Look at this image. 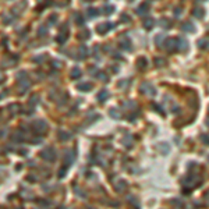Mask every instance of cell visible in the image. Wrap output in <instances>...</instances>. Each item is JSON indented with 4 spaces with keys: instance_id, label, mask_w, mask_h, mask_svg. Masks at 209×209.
Segmentation results:
<instances>
[{
    "instance_id": "1",
    "label": "cell",
    "mask_w": 209,
    "mask_h": 209,
    "mask_svg": "<svg viewBox=\"0 0 209 209\" xmlns=\"http://www.w3.org/2000/svg\"><path fill=\"white\" fill-rule=\"evenodd\" d=\"M199 181H201V178H199L197 174H188L187 177H184L181 180V184H183L184 187H190V186L197 187V184H198Z\"/></svg>"
},
{
    "instance_id": "2",
    "label": "cell",
    "mask_w": 209,
    "mask_h": 209,
    "mask_svg": "<svg viewBox=\"0 0 209 209\" xmlns=\"http://www.w3.org/2000/svg\"><path fill=\"white\" fill-rule=\"evenodd\" d=\"M176 49L181 50V52H186L188 49V41L184 38H176Z\"/></svg>"
},
{
    "instance_id": "3",
    "label": "cell",
    "mask_w": 209,
    "mask_h": 209,
    "mask_svg": "<svg viewBox=\"0 0 209 209\" xmlns=\"http://www.w3.org/2000/svg\"><path fill=\"white\" fill-rule=\"evenodd\" d=\"M112 28H115V24L104 22V24H102V25L98 27V32H99V33H106V32L109 31V29H112Z\"/></svg>"
},
{
    "instance_id": "4",
    "label": "cell",
    "mask_w": 209,
    "mask_h": 209,
    "mask_svg": "<svg viewBox=\"0 0 209 209\" xmlns=\"http://www.w3.org/2000/svg\"><path fill=\"white\" fill-rule=\"evenodd\" d=\"M181 29L186 32H191V33H194L195 32V27H194V24L192 22H190V21H186L184 24H181Z\"/></svg>"
},
{
    "instance_id": "5",
    "label": "cell",
    "mask_w": 209,
    "mask_h": 209,
    "mask_svg": "<svg viewBox=\"0 0 209 209\" xmlns=\"http://www.w3.org/2000/svg\"><path fill=\"white\" fill-rule=\"evenodd\" d=\"M166 49L169 52L176 50V38H167L166 39Z\"/></svg>"
},
{
    "instance_id": "6",
    "label": "cell",
    "mask_w": 209,
    "mask_h": 209,
    "mask_svg": "<svg viewBox=\"0 0 209 209\" xmlns=\"http://www.w3.org/2000/svg\"><path fill=\"white\" fill-rule=\"evenodd\" d=\"M141 89H142V92H145V94H149V95H155V94H156V89H155V88H153L151 84H144Z\"/></svg>"
},
{
    "instance_id": "7",
    "label": "cell",
    "mask_w": 209,
    "mask_h": 209,
    "mask_svg": "<svg viewBox=\"0 0 209 209\" xmlns=\"http://www.w3.org/2000/svg\"><path fill=\"white\" fill-rule=\"evenodd\" d=\"M155 24H156V21L153 20V18H149V17H148V18L144 20V27H145V29H148V31H149V29H152Z\"/></svg>"
},
{
    "instance_id": "8",
    "label": "cell",
    "mask_w": 209,
    "mask_h": 209,
    "mask_svg": "<svg viewBox=\"0 0 209 209\" xmlns=\"http://www.w3.org/2000/svg\"><path fill=\"white\" fill-rule=\"evenodd\" d=\"M192 14H194L195 18H202V17L205 15V10H204L202 7H195L194 11H192Z\"/></svg>"
},
{
    "instance_id": "9",
    "label": "cell",
    "mask_w": 209,
    "mask_h": 209,
    "mask_svg": "<svg viewBox=\"0 0 209 209\" xmlns=\"http://www.w3.org/2000/svg\"><path fill=\"white\" fill-rule=\"evenodd\" d=\"M198 48L199 49H209V39H206V38L199 39L198 41Z\"/></svg>"
},
{
    "instance_id": "10",
    "label": "cell",
    "mask_w": 209,
    "mask_h": 209,
    "mask_svg": "<svg viewBox=\"0 0 209 209\" xmlns=\"http://www.w3.org/2000/svg\"><path fill=\"white\" fill-rule=\"evenodd\" d=\"M148 10H149V9H148V6H146V4H141V6L137 9V14H139V15H144L145 13H148Z\"/></svg>"
},
{
    "instance_id": "11",
    "label": "cell",
    "mask_w": 209,
    "mask_h": 209,
    "mask_svg": "<svg viewBox=\"0 0 209 209\" xmlns=\"http://www.w3.org/2000/svg\"><path fill=\"white\" fill-rule=\"evenodd\" d=\"M169 204H170V205H174V206H184V204H183V201H181V199H178V198H176V199H170V201H169Z\"/></svg>"
},
{
    "instance_id": "12",
    "label": "cell",
    "mask_w": 209,
    "mask_h": 209,
    "mask_svg": "<svg viewBox=\"0 0 209 209\" xmlns=\"http://www.w3.org/2000/svg\"><path fill=\"white\" fill-rule=\"evenodd\" d=\"M159 148L162 149V153H163V155L169 153V151H170V146L167 145L166 142H162V144H159Z\"/></svg>"
},
{
    "instance_id": "13",
    "label": "cell",
    "mask_w": 209,
    "mask_h": 209,
    "mask_svg": "<svg viewBox=\"0 0 209 209\" xmlns=\"http://www.w3.org/2000/svg\"><path fill=\"white\" fill-rule=\"evenodd\" d=\"M107 98H109V92H107L106 89H103L102 92H99V98H98V99H99L100 102H104Z\"/></svg>"
},
{
    "instance_id": "14",
    "label": "cell",
    "mask_w": 209,
    "mask_h": 209,
    "mask_svg": "<svg viewBox=\"0 0 209 209\" xmlns=\"http://www.w3.org/2000/svg\"><path fill=\"white\" fill-rule=\"evenodd\" d=\"M146 59H144V57H139V59H138V63H137V66H138V67H139V68H145L146 66H148V64H146Z\"/></svg>"
},
{
    "instance_id": "15",
    "label": "cell",
    "mask_w": 209,
    "mask_h": 209,
    "mask_svg": "<svg viewBox=\"0 0 209 209\" xmlns=\"http://www.w3.org/2000/svg\"><path fill=\"white\" fill-rule=\"evenodd\" d=\"M120 45H121V48H123V49H127V50L131 48V43H130V41H128V39H124V41H121V43H120Z\"/></svg>"
},
{
    "instance_id": "16",
    "label": "cell",
    "mask_w": 209,
    "mask_h": 209,
    "mask_svg": "<svg viewBox=\"0 0 209 209\" xmlns=\"http://www.w3.org/2000/svg\"><path fill=\"white\" fill-rule=\"evenodd\" d=\"M110 116L115 117L116 120H119V119H120V112H119L117 109H112V110H110Z\"/></svg>"
},
{
    "instance_id": "17",
    "label": "cell",
    "mask_w": 209,
    "mask_h": 209,
    "mask_svg": "<svg viewBox=\"0 0 209 209\" xmlns=\"http://www.w3.org/2000/svg\"><path fill=\"white\" fill-rule=\"evenodd\" d=\"M201 141L205 145H209V134H201Z\"/></svg>"
},
{
    "instance_id": "18",
    "label": "cell",
    "mask_w": 209,
    "mask_h": 209,
    "mask_svg": "<svg viewBox=\"0 0 209 209\" xmlns=\"http://www.w3.org/2000/svg\"><path fill=\"white\" fill-rule=\"evenodd\" d=\"M92 86H91V84H81L80 86H78V89H81V91H89Z\"/></svg>"
},
{
    "instance_id": "19",
    "label": "cell",
    "mask_w": 209,
    "mask_h": 209,
    "mask_svg": "<svg viewBox=\"0 0 209 209\" xmlns=\"http://www.w3.org/2000/svg\"><path fill=\"white\" fill-rule=\"evenodd\" d=\"M163 28H170L171 27V22L170 21H167V20H160V22H159Z\"/></svg>"
},
{
    "instance_id": "20",
    "label": "cell",
    "mask_w": 209,
    "mask_h": 209,
    "mask_svg": "<svg viewBox=\"0 0 209 209\" xmlns=\"http://www.w3.org/2000/svg\"><path fill=\"white\" fill-rule=\"evenodd\" d=\"M113 11H115V7H113V6H104V9H103L104 14H110V13H113Z\"/></svg>"
},
{
    "instance_id": "21",
    "label": "cell",
    "mask_w": 209,
    "mask_h": 209,
    "mask_svg": "<svg viewBox=\"0 0 209 209\" xmlns=\"http://www.w3.org/2000/svg\"><path fill=\"white\" fill-rule=\"evenodd\" d=\"M155 64H156L157 67H162V66L165 64V59H162V57H159V59H155Z\"/></svg>"
},
{
    "instance_id": "22",
    "label": "cell",
    "mask_w": 209,
    "mask_h": 209,
    "mask_svg": "<svg viewBox=\"0 0 209 209\" xmlns=\"http://www.w3.org/2000/svg\"><path fill=\"white\" fill-rule=\"evenodd\" d=\"M162 39H163V35H157V38H155V43L157 46H162Z\"/></svg>"
},
{
    "instance_id": "23",
    "label": "cell",
    "mask_w": 209,
    "mask_h": 209,
    "mask_svg": "<svg viewBox=\"0 0 209 209\" xmlns=\"http://www.w3.org/2000/svg\"><path fill=\"white\" fill-rule=\"evenodd\" d=\"M204 199H205V204L209 205V190L205 191V194H204Z\"/></svg>"
},
{
    "instance_id": "24",
    "label": "cell",
    "mask_w": 209,
    "mask_h": 209,
    "mask_svg": "<svg viewBox=\"0 0 209 209\" xmlns=\"http://www.w3.org/2000/svg\"><path fill=\"white\" fill-rule=\"evenodd\" d=\"M152 106H153V109H155V110H157V112H159L160 115H165V112H163V110L160 109V106H159V104H155V103H153Z\"/></svg>"
},
{
    "instance_id": "25",
    "label": "cell",
    "mask_w": 209,
    "mask_h": 209,
    "mask_svg": "<svg viewBox=\"0 0 209 209\" xmlns=\"http://www.w3.org/2000/svg\"><path fill=\"white\" fill-rule=\"evenodd\" d=\"M96 14H98V11H96V10H94V9H91V10H88V15H89V17H95Z\"/></svg>"
},
{
    "instance_id": "26",
    "label": "cell",
    "mask_w": 209,
    "mask_h": 209,
    "mask_svg": "<svg viewBox=\"0 0 209 209\" xmlns=\"http://www.w3.org/2000/svg\"><path fill=\"white\" fill-rule=\"evenodd\" d=\"M64 39H66V35H60V36L57 38V41L60 42V43H63V42H64Z\"/></svg>"
},
{
    "instance_id": "27",
    "label": "cell",
    "mask_w": 209,
    "mask_h": 209,
    "mask_svg": "<svg viewBox=\"0 0 209 209\" xmlns=\"http://www.w3.org/2000/svg\"><path fill=\"white\" fill-rule=\"evenodd\" d=\"M180 14H181V9H176V10H174V15L177 17V15H180Z\"/></svg>"
},
{
    "instance_id": "28",
    "label": "cell",
    "mask_w": 209,
    "mask_h": 209,
    "mask_svg": "<svg viewBox=\"0 0 209 209\" xmlns=\"http://www.w3.org/2000/svg\"><path fill=\"white\" fill-rule=\"evenodd\" d=\"M205 124H206V125H208V127H209V119H206V121H205Z\"/></svg>"
},
{
    "instance_id": "29",
    "label": "cell",
    "mask_w": 209,
    "mask_h": 209,
    "mask_svg": "<svg viewBox=\"0 0 209 209\" xmlns=\"http://www.w3.org/2000/svg\"><path fill=\"white\" fill-rule=\"evenodd\" d=\"M208 162H209V156H208Z\"/></svg>"
}]
</instances>
